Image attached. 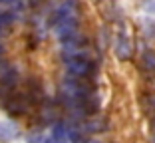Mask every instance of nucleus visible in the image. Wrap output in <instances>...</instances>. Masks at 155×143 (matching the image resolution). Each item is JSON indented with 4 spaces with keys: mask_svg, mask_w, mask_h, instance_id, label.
Instances as JSON below:
<instances>
[{
    "mask_svg": "<svg viewBox=\"0 0 155 143\" xmlns=\"http://www.w3.org/2000/svg\"><path fill=\"white\" fill-rule=\"evenodd\" d=\"M28 103H30V99L26 96H22V93H18V96H8L2 106H4V109L8 111L10 115L18 117V115H24L28 111Z\"/></svg>",
    "mask_w": 155,
    "mask_h": 143,
    "instance_id": "3",
    "label": "nucleus"
},
{
    "mask_svg": "<svg viewBox=\"0 0 155 143\" xmlns=\"http://www.w3.org/2000/svg\"><path fill=\"white\" fill-rule=\"evenodd\" d=\"M2 54H4V46L0 44V58H2Z\"/></svg>",
    "mask_w": 155,
    "mask_h": 143,
    "instance_id": "16",
    "label": "nucleus"
},
{
    "mask_svg": "<svg viewBox=\"0 0 155 143\" xmlns=\"http://www.w3.org/2000/svg\"><path fill=\"white\" fill-rule=\"evenodd\" d=\"M0 2H6V0H0Z\"/></svg>",
    "mask_w": 155,
    "mask_h": 143,
    "instance_id": "17",
    "label": "nucleus"
},
{
    "mask_svg": "<svg viewBox=\"0 0 155 143\" xmlns=\"http://www.w3.org/2000/svg\"><path fill=\"white\" fill-rule=\"evenodd\" d=\"M12 22H14V14H10V12H2V14H0V36L4 34V30Z\"/></svg>",
    "mask_w": 155,
    "mask_h": 143,
    "instance_id": "12",
    "label": "nucleus"
},
{
    "mask_svg": "<svg viewBox=\"0 0 155 143\" xmlns=\"http://www.w3.org/2000/svg\"><path fill=\"white\" fill-rule=\"evenodd\" d=\"M20 137V129L14 123L8 121H0V143H10Z\"/></svg>",
    "mask_w": 155,
    "mask_h": 143,
    "instance_id": "7",
    "label": "nucleus"
},
{
    "mask_svg": "<svg viewBox=\"0 0 155 143\" xmlns=\"http://www.w3.org/2000/svg\"><path fill=\"white\" fill-rule=\"evenodd\" d=\"M52 24H60V22H78L80 20V10H78L76 0H64L58 8L52 12Z\"/></svg>",
    "mask_w": 155,
    "mask_h": 143,
    "instance_id": "2",
    "label": "nucleus"
},
{
    "mask_svg": "<svg viewBox=\"0 0 155 143\" xmlns=\"http://www.w3.org/2000/svg\"><path fill=\"white\" fill-rule=\"evenodd\" d=\"M141 66L147 72H155V50L153 48H145L141 54Z\"/></svg>",
    "mask_w": 155,
    "mask_h": 143,
    "instance_id": "10",
    "label": "nucleus"
},
{
    "mask_svg": "<svg viewBox=\"0 0 155 143\" xmlns=\"http://www.w3.org/2000/svg\"><path fill=\"white\" fill-rule=\"evenodd\" d=\"M54 34L60 42H66L68 38L78 34V22H60L54 26Z\"/></svg>",
    "mask_w": 155,
    "mask_h": 143,
    "instance_id": "6",
    "label": "nucleus"
},
{
    "mask_svg": "<svg viewBox=\"0 0 155 143\" xmlns=\"http://www.w3.org/2000/svg\"><path fill=\"white\" fill-rule=\"evenodd\" d=\"M52 139L56 143H64V139H68V127H66V123H62V121L54 123V127H52Z\"/></svg>",
    "mask_w": 155,
    "mask_h": 143,
    "instance_id": "11",
    "label": "nucleus"
},
{
    "mask_svg": "<svg viewBox=\"0 0 155 143\" xmlns=\"http://www.w3.org/2000/svg\"><path fill=\"white\" fill-rule=\"evenodd\" d=\"M66 62V72L70 78H90L96 72V64L90 58H70Z\"/></svg>",
    "mask_w": 155,
    "mask_h": 143,
    "instance_id": "1",
    "label": "nucleus"
},
{
    "mask_svg": "<svg viewBox=\"0 0 155 143\" xmlns=\"http://www.w3.org/2000/svg\"><path fill=\"white\" fill-rule=\"evenodd\" d=\"M139 4L147 14H155V0H141Z\"/></svg>",
    "mask_w": 155,
    "mask_h": 143,
    "instance_id": "14",
    "label": "nucleus"
},
{
    "mask_svg": "<svg viewBox=\"0 0 155 143\" xmlns=\"http://www.w3.org/2000/svg\"><path fill=\"white\" fill-rule=\"evenodd\" d=\"M84 131L86 133H101V131H105V127H107V121L104 119V117H96L91 115L87 121H84Z\"/></svg>",
    "mask_w": 155,
    "mask_h": 143,
    "instance_id": "8",
    "label": "nucleus"
},
{
    "mask_svg": "<svg viewBox=\"0 0 155 143\" xmlns=\"http://www.w3.org/2000/svg\"><path fill=\"white\" fill-rule=\"evenodd\" d=\"M42 143H56V141H54V139H52V137H48V139H44V141H42Z\"/></svg>",
    "mask_w": 155,
    "mask_h": 143,
    "instance_id": "15",
    "label": "nucleus"
},
{
    "mask_svg": "<svg viewBox=\"0 0 155 143\" xmlns=\"http://www.w3.org/2000/svg\"><path fill=\"white\" fill-rule=\"evenodd\" d=\"M115 56H117L119 62H127L131 60V54H133V46H131V40L127 38L125 32H119L117 38H115Z\"/></svg>",
    "mask_w": 155,
    "mask_h": 143,
    "instance_id": "4",
    "label": "nucleus"
},
{
    "mask_svg": "<svg viewBox=\"0 0 155 143\" xmlns=\"http://www.w3.org/2000/svg\"><path fill=\"white\" fill-rule=\"evenodd\" d=\"M143 32H145V36L149 38V40H155V20H151V18H145L143 20Z\"/></svg>",
    "mask_w": 155,
    "mask_h": 143,
    "instance_id": "13",
    "label": "nucleus"
},
{
    "mask_svg": "<svg viewBox=\"0 0 155 143\" xmlns=\"http://www.w3.org/2000/svg\"><path fill=\"white\" fill-rule=\"evenodd\" d=\"M16 82H18L16 68L6 64V62H0V83L6 86V88H12V86H16Z\"/></svg>",
    "mask_w": 155,
    "mask_h": 143,
    "instance_id": "5",
    "label": "nucleus"
},
{
    "mask_svg": "<svg viewBox=\"0 0 155 143\" xmlns=\"http://www.w3.org/2000/svg\"><path fill=\"white\" fill-rule=\"evenodd\" d=\"M68 141L70 143H90L87 139V133L84 131V127H70L68 129Z\"/></svg>",
    "mask_w": 155,
    "mask_h": 143,
    "instance_id": "9",
    "label": "nucleus"
}]
</instances>
